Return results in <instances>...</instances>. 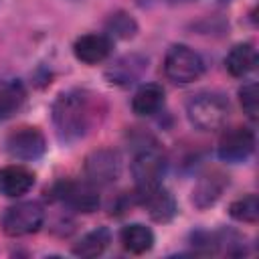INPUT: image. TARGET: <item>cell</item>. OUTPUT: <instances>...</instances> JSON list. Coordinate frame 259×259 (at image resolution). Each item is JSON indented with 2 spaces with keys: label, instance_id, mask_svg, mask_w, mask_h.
Returning <instances> with one entry per match:
<instances>
[{
  "label": "cell",
  "instance_id": "cell-1",
  "mask_svg": "<svg viewBox=\"0 0 259 259\" xmlns=\"http://www.w3.org/2000/svg\"><path fill=\"white\" fill-rule=\"evenodd\" d=\"M107 107L101 95L89 89H67L51 107L55 132L63 144H75L101 123Z\"/></svg>",
  "mask_w": 259,
  "mask_h": 259
},
{
  "label": "cell",
  "instance_id": "cell-2",
  "mask_svg": "<svg viewBox=\"0 0 259 259\" xmlns=\"http://www.w3.org/2000/svg\"><path fill=\"white\" fill-rule=\"evenodd\" d=\"M166 154L160 144L152 138H146L136 144V152L132 158V176L136 182V192L150 190L162 184L166 174Z\"/></svg>",
  "mask_w": 259,
  "mask_h": 259
},
{
  "label": "cell",
  "instance_id": "cell-3",
  "mask_svg": "<svg viewBox=\"0 0 259 259\" xmlns=\"http://www.w3.org/2000/svg\"><path fill=\"white\" fill-rule=\"evenodd\" d=\"M229 101L217 91H200L186 103V117L198 132H217L229 119Z\"/></svg>",
  "mask_w": 259,
  "mask_h": 259
},
{
  "label": "cell",
  "instance_id": "cell-4",
  "mask_svg": "<svg viewBox=\"0 0 259 259\" xmlns=\"http://www.w3.org/2000/svg\"><path fill=\"white\" fill-rule=\"evenodd\" d=\"M164 73L172 83L188 85L204 73V59L188 45H174L166 53Z\"/></svg>",
  "mask_w": 259,
  "mask_h": 259
},
{
  "label": "cell",
  "instance_id": "cell-5",
  "mask_svg": "<svg viewBox=\"0 0 259 259\" xmlns=\"http://www.w3.org/2000/svg\"><path fill=\"white\" fill-rule=\"evenodd\" d=\"M45 223V208L36 200H22L6 208L2 229L8 237H26L36 233Z\"/></svg>",
  "mask_w": 259,
  "mask_h": 259
},
{
  "label": "cell",
  "instance_id": "cell-6",
  "mask_svg": "<svg viewBox=\"0 0 259 259\" xmlns=\"http://www.w3.org/2000/svg\"><path fill=\"white\" fill-rule=\"evenodd\" d=\"M51 194L77 212H93L99 208L97 186L89 180H61L51 188Z\"/></svg>",
  "mask_w": 259,
  "mask_h": 259
},
{
  "label": "cell",
  "instance_id": "cell-7",
  "mask_svg": "<svg viewBox=\"0 0 259 259\" xmlns=\"http://www.w3.org/2000/svg\"><path fill=\"white\" fill-rule=\"evenodd\" d=\"M85 180H89L95 186L111 184L121 174V156L113 148H97L91 154H87L83 162Z\"/></svg>",
  "mask_w": 259,
  "mask_h": 259
},
{
  "label": "cell",
  "instance_id": "cell-8",
  "mask_svg": "<svg viewBox=\"0 0 259 259\" xmlns=\"http://www.w3.org/2000/svg\"><path fill=\"white\" fill-rule=\"evenodd\" d=\"M4 148H6L10 158L22 160V162H32V160H38L45 154L47 140H45V134L38 127L22 125V127L12 130L6 136Z\"/></svg>",
  "mask_w": 259,
  "mask_h": 259
},
{
  "label": "cell",
  "instance_id": "cell-9",
  "mask_svg": "<svg viewBox=\"0 0 259 259\" xmlns=\"http://www.w3.org/2000/svg\"><path fill=\"white\" fill-rule=\"evenodd\" d=\"M253 152H255V134L253 130L243 127V125L225 130L217 146L219 158L229 164H241L249 160Z\"/></svg>",
  "mask_w": 259,
  "mask_h": 259
},
{
  "label": "cell",
  "instance_id": "cell-10",
  "mask_svg": "<svg viewBox=\"0 0 259 259\" xmlns=\"http://www.w3.org/2000/svg\"><path fill=\"white\" fill-rule=\"evenodd\" d=\"M140 204L146 208L148 217L156 223H170L176 212H178V204H176V198L160 184V186H154L150 190H144V192H136Z\"/></svg>",
  "mask_w": 259,
  "mask_h": 259
},
{
  "label": "cell",
  "instance_id": "cell-11",
  "mask_svg": "<svg viewBox=\"0 0 259 259\" xmlns=\"http://www.w3.org/2000/svg\"><path fill=\"white\" fill-rule=\"evenodd\" d=\"M146 69H148V59L140 53H130V55H123L117 61H113L107 67L105 77L111 85L130 87V85H134L136 81L142 79Z\"/></svg>",
  "mask_w": 259,
  "mask_h": 259
},
{
  "label": "cell",
  "instance_id": "cell-12",
  "mask_svg": "<svg viewBox=\"0 0 259 259\" xmlns=\"http://www.w3.org/2000/svg\"><path fill=\"white\" fill-rule=\"evenodd\" d=\"M111 49H113V38H109L105 32H87L73 42L75 59L85 65L103 63L111 55Z\"/></svg>",
  "mask_w": 259,
  "mask_h": 259
},
{
  "label": "cell",
  "instance_id": "cell-13",
  "mask_svg": "<svg viewBox=\"0 0 259 259\" xmlns=\"http://www.w3.org/2000/svg\"><path fill=\"white\" fill-rule=\"evenodd\" d=\"M34 186V174L22 164H8L0 168V194L18 198Z\"/></svg>",
  "mask_w": 259,
  "mask_h": 259
},
{
  "label": "cell",
  "instance_id": "cell-14",
  "mask_svg": "<svg viewBox=\"0 0 259 259\" xmlns=\"http://www.w3.org/2000/svg\"><path fill=\"white\" fill-rule=\"evenodd\" d=\"M229 186V178L221 172H208L200 176L192 188V204L196 208H208L212 206Z\"/></svg>",
  "mask_w": 259,
  "mask_h": 259
},
{
  "label": "cell",
  "instance_id": "cell-15",
  "mask_svg": "<svg viewBox=\"0 0 259 259\" xmlns=\"http://www.w3.org/2000/svg\"><path fill=\"white\" fill-rule=\"evenodd\" d=\"M164 107V89L158 83H144L132 97V111L140 117H152Z\"/></svg>",
  "mask_w": 259,
  "mask_h": 259
},
{
  "label": "cell",
  "instance_id": "cell-16",
  "mask_svg": "<svg viewBox=\"0 0 259 259\" xmlns=\"http://www.w3.org/2000/svg\"><path fill=\"white\" fill-rule=\"evenodd\" d=\"M225 67L233 77H247L251 71L257 67V51L253 42H239L235 45L227 57H225Z\"/></svg>",
  "mask_w": 259,
  "mask_h": 259
},
{
  "label": "cell",
  "instance_id": "cell-17",
  "mask_svg": "<svg viewBox=\"0 0 259 259\" xmlns=\"http://www.w3.org/2000/svg\"><path fill=\"white\" fill-rule=\"evenodd\" d=\"M119 241H121V247L132 255H144L154 247V233L150 227L142 223H132L121 229Z\"/></svg>",
  "mask_w": 259,
  "mask_h": 259
},
{
  "label": "cell",
  "instance_id": "cell-18",
  "mask_svg": "<svg viewBox=\"0 0 259 259\" xmlns=\"http://www.w3.org/2000/svg\"><path fill=\"white\" fill-rule=\"evenodd\" d=\"M111 243V233L107 227H97L89 233H85L75 245H73V255L83 257V259H91V257H99Z\"/></svg>",
  "mask_w": 259,
  "mask_h": 259
},
{
  "label": "cell",
  "instance_id": "cell-19",
  "mask_svg": "<svg viewBox=\"0 0 259 259\" xmlns=\"http://www.w3.org/2000/svg\"><path fill=\"white\" fill-rule=\"evenodd\" d=\"M26 101V89L20 81L12 79L0 85V121L14 117Z\"/></svg>",
  "mask_w": 259,
  "mask_h": 259
},
{
  "label": "cell",
  "instance_id": "cell-20",
  "mask_svg": "<svg viewBox=\"0 0 259 259\" xmlns=\"http://www.w3.org/2000/svg\"><path fill=\"white\" fill-rule=\"evenodd\" d=\"M138 32V22L134 20V16H130L123 10H117L113 14H109V18L105 20V34L109 38H134Z\"/></svg>",
  "mask_w": 259,
  "mask_h": 259
},
{
  "label": "cell",
  "instance_id": "cell-21",
  "mask_svg": "<svg viewBox=\"0 0 259 259\" xmlns=\"http://www.w3.org/2000/svg\"><path fill=\"white\" fill-rule=\"evenodd\" d=\"M229 214L231 219L239 221V223H257L259 219V200H257V194H245L237 200H233L229 204Z\"/></svg>",
  "mask_w": 259,
  "mask_h": 259
},
{
  "label": "cell",
  "instance_id": "cell-22",
  "mask_svg": "<svg viewBox=\"0 0 259 259\" xmlns=\"http://www.w3.org/2000/svg\"><path fill=\"white\" fill-rule=\"evenodd\" d=\"M239 101H241V107H243L245 115L251 121H255L257 119V107H259V101H257V83L255 81L243 83V87L239 89Z\"/></svg>",
  "mask_w": 259,
  "mask_h": 259
}]
</instances>
